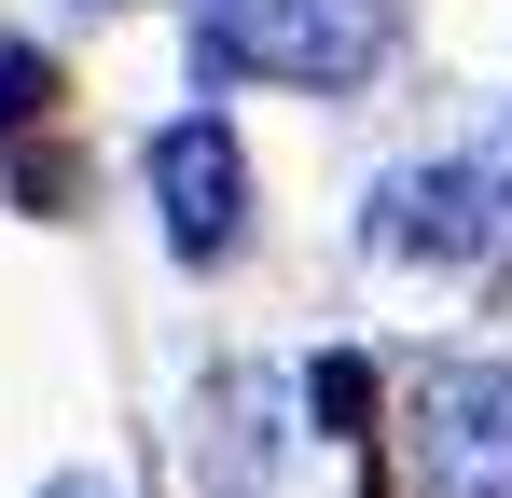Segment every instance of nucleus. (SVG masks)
I'll return each instance as SVG.
<instances>
[{"mask_svg": "<svg viewBox=\"0 0 512 498\" xmlns=\"http://www.w3.org/2000/svg\"><path fill=\"white\" fill-rule=\"evenodd\" d=\"M56 498H97V485H56Z\"/></svg>", "mask_w": 512, "mask_h": 498, "instance_id": "7", "label": "nucleus"}, {"mask_svg": "<svg viewBox=\"0 0 512 498\" xmlns=\"http://www.w3.org/2000/svg\"><path fill=\"white\" fill-rule=\"evenodd\" d=\"M305 402H319V429H360V402H374V374H360V360H319V374H305Z\"/></svg>", "mask_w": 512, "mask_h": 498, "instance_id": "6", "label": "nucleus"}, {"mask_svg": "<svg viewBox=\"0 0 512 498\" xmlns=\"http://www.w3.org/2000/svg\"><path fill=\"white\" fill-rule=\"evenodd\" d=\"M402 457L416 498H512V360H429Z\"/></svg>", "mask_w": 512, "mask_h": 498, "instance_id": "3", "label": "nucleus"}, {"mask_svg": "<svg viewBox=\"0 0 512 498\" xmlns=\"http://www.w3.org/2000/svg\"><path fill=\"white\" fill-rule=\"evenodd\" d=\"M388 42H402V0H194V56H208V70L305 83V97L374 83Z\"/></svg>", "mask_w": 512, "mask_h": 498, "instance_id": "1", "label": "nucleus"}, {"mask_svg": "<svg viewBox=\"0 0 512 498\" xmlns=\"http://www.w3.org/2000/svg\"><path fill=\"white\" fill-rule=\"evenodd\" d=\"M42 97H56V70H42V42H0V139H14V125H28Z\"/></svg>", "mask_w": 512, "mask_h": 498, "instance_id": "5", "label": "nucleus"}, {"mask_svg": "<svg viewBox=\"0 0 512 498\" xmlns=\"http://www.w3.org/2000/svg\"><path fill=\"white\" fill-rule=\"evenodd\" d=\"M139 180H153V222H167L180 263H222V249L250 236V153H236V125H222V111H180V125H153Z\"/></svg>", "mask_w": 512, "mask_h": 498, "instance_id": "4", "label": "nucleus"}, {"mask_svg": "<svg viewBox=\"0 0 512 498\" xmlns=\"http://www.w3.org/2000/svg\"><path fill=\"white\" fill-rule=\"evenodd\" d=\"M374 249H402V263H512V139L374 180Z\"/></svg>", "mask_w": 512, "mask_h": 498, "instance_id": "2", "label": "nucleus"}]
</instances>
